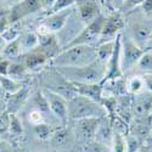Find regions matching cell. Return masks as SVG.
<instances>
[{
    "label": "cell",
    "instance_id": "obj_43",
    "mask_svg": "<svg viewBox=\"0 0 152 152\" xmlns=\"http://www.w3.org/2000/svg\"><path fill=\"white\" fill-rule=\"evenodd\" d=\"M142 78L145 82V90L152 93V74H150V73L142 74Z\"/></svg>",
    "mask_w": 152,
    "mask_h": 152
},
{
    "label": "cell",
    "instance_id": "obj_25",
    "mask_svg": "<svg viewBox=\"0 0 152 152\" xmlns=\"http://www.w3.org/2000/svg\"><path fill=\"white\" fill-rule=\"evenodd\" d=\"M26 85L22 82H18L14 78L9 77V75H5V74H0V86L3 89V93L4 95H11L16 91H18L20 89Z\"/></svg>",
    "mask_w": 152,
    "mask_h": 152
},
{
    "label": "cell",
    "instance_id": "obj_8",
    "mask_svg": "<svg viewBox=\"0 0 152 152\" xmlns=\"http://www.w3.org/2000/svg\"><path fill=\"white\" fill-rule=\"evenodd\" d=\"M124 27H125V22H124V18L122 16L121 11H115V12H112V14H110L105 18V23H104L102 31H101L100 39H99L97 44L115 40L124 31L123 29Z\"/></svg>",
    "mask_w": 152,
    "mask_h": 152
},
{
    "label": "cell",
    "instance_id": "obj_17",
    "mask_svg": "<svg viewBox=\"0 0 152 152\" xmlns=\"http://www.w3.org/2000/svg\"><path fill=\"white\" fill-rule=\"evenodd\" d=\"M102 84V97H118L128 94L125 75L101 82Z\"/></svg>",
    "mask_w": 152,
    "mask_h": 152
},
{
    "label": "cell",
    "instance_id": "obj_10",
    "mask_svg": "<svg viewBox=\"0 0 152 152\" xmlns=\"http://www.w3.org/2000/svg\"><path fill=\"white\" fill-rule=\"evenodd\" d=\"M99 121L100 118H83L78 121H73L74 126L72 130L78 142L85 144L90 140H94L97 130Z\"/></svg>",
    "mask_w": 152,
    "mask_h": 152
},
{
    "label": "cell",
    "instance_id": "obj_54",
    "mask_svg": "<svg viewBox=\"0 0 152 152\" xmlns=\"http://www.w3.org/2000/svg\"><path fill=\"white\" fill-rule=\"evenodd\" d=\"M148 140H152V128H151V133H150V136H148ZM148 140H147V141H148ZM147 141H146V142H147Z\"/></svg>",
    "mask_w": 152,
    "mask_h": 152
},
{
    "label": "cell",
    "instance_id": "obj_3",
    "mask_svg": "<svg viewBox=\"0 0 152 152\" xmlns=\"http://www.w3.org/2000/svg\"><path fill=\"white\" fill-rule=\"evenodd\" d=\"M68 121H78L83 118H101L107 115L106 110L100 102L77 94L68 100Z\"/></svg>",
    "mask_w": 152,
    "mask_h": 152
},
{
    "label": "cell",
    "instance_id": "obj_7",
    "mask_svg": "<svg viewBox=\"0 0 152 152\" xmlns=\"http://www.w3.org/2000/svg\"><path fill=\"white\" fill-rule=\"evenodd\" d=\"M105 18L106 16L104 14H101L93 22L85 24L83 29L77 34V37L65 48L72 46V45H95L96 46L100 39L101 31H102V27H104Z\"/></svg>",
    "mask_w": 152,
    "mask_h": 152
},
{
    "label": "cell",
    "instance_id": "obj_56",
    "mask_svg": "<svg viewBox=\"0 0 152 152\" xmlns=\"http://www.w3.org/2000/svg\"><path fill=\"white\" fill-rule=\"evenodd\" d=\"M0 140H3V137H1V136H0Z\"/></svg>",
    "mask_w": 152,
    "mask_h": 152
},
{
    "label": "cell",
    "instance_id": "obj_44",
    "mask_svg": "<svg viewBox=\"0 0 152 152\" xmlns=\"http://www.w3.org/2000/svg\"><path fill=\"white\" fill-rule=\"evenodd\" d=\"M0 152H14L10 142L5 140H0Z\"/></svg>",
    "mask_w": 152,
    "mask_h": 152
},
{
    "label": "cell",
    "instance_id": "obj_27",
    "mask_svg": "<svg viewBox=\"0 0 152 152\" xmlns=\"http://www.w3.org/2000/svg\"><path fill=\"white\" fill-rule=\"evenodd\" d=\"M56 128L57 126L50 124V123H46V122L40 123V124L33 125V134L37 139H39L42 141H49Z\"/></svg>",
    "mask_w": 152,
    "mask_h": 152
},
{
    "label": "cell",
    "instance_id": "obj_15",
    "mask_svg": "<svg viewBox=\"0 0 152 152\" xmlns=\"http://www.w3.org/2000/svg\"><path fill=\"white\" fill-rule=\"evenodd\" d=\"M31 96V90L27 85H24L18 91L7 95V99L5 100L6 104V112L10 115H17L18 111L28 102V99Z\"/></svg>",
    "mask_w": 152,
    "mask_h": 152
},
{
    "label": "cell",
    "instance_id": "obj_46",
    "mask_svg": "<svg viewBox=\"0 0 152 152\" xmlns=\"http://www.w3.org/2000/svg\"><path fill=\"white\" fill-rule=\"evenodd\" d=\"M42 3H43V9H46L50 11V9H51V6L55 3V0H42Z\"/></svg>",
    "mask_w": 152,
    "mask_h": 152
},
{
    "label": "cell",
    "instance_id": "obj_31",
    "mask_svg": "<svg viewBox=\"0 0 152 152\" xmlns=\"http://www.w3.org/2000/svg\"><path fill=\"white\" fill-rule=\"evenodd\" d=\"M82 152H111V146L99 142L94 139V140L83 144Z\"/></svg>",
    "mask_w": 152,
    "mask_h": 152
},
{
    "label": "cell",
    "instance_id": "obj_34",
    "mask_svg": "<svg viewBox=\"0 0 152 152\" xmlns=\"http://www.w3.org/2000/svg\"><path fill=\"white\" fill-rule=\"evenodd\" d=\"M23 133V124L17 115H10V125H9V134L12 136H20Z\"/></svg>",
    "mask_w": 152,
    "mask_h": 152
},
{
    "label": "cell",
    "instance_id": "obj_29",
    "mask_svg": "<svg viewBox=\"0 0 152 152\" xmlns=\"http://www.w3.org/2000/svg\"><path fill=\"white\" fill-rule=\"evenodd\" d=\"M22 55V50H21V45H20V42H18V38L15 40H11V42H7V44L5 45L3 53H1V56L3 58H6L9 61H15L17 60L20 56Z\"/></svg>",
    "mask_w": 152,
    "mask_h": 152
},
{
    "label": "cell",
    "instance_id": "obj_20",
    "mask_svg": "<svg viewBox=\"0 0 152 152\" xmlns=\"http://www.w3.org/2000/svg\"><path fill=\"white\" fill-rule=\"evenodd\" d=\"M113 135H115V130H113V125H112V118L107 115L101 117L99 121L96 134H95V140L111 146Z\"/></svg>",
    "mask_w": 152,
    "mask_h": 152
},
{
    "label": "cell",
    "instance_id": "obj_26",
    "mask_svg": "<svg viewBox=\"0 0 152 152\" xmlns=\"http://www.w3.org/2000/svg\"><path fill=\"white\" fill-rule=\"evenodd\" d=\"M126 90L129 95H136L145 91V82L142 75L133 74L130 77H126Z\"/></svg>",
    "mask_w": 152,
    "mask_h": 152
},
{
    "label": "cell",
    "instance_id": "obj_55",
    "mask_svg": "<svg viewBox=\"0 0 152 152\" xmlns=\"http://www.w3.org/2000/svg\"><path fill=\"white\" fill-rule=\"evenodd\" d=\"M18 1H21V0H12V5H15V4H17Z\"/></svg>",
    "mask_w": 152,
    "mask_h": 152
},
{
    "label": "cell",
    "instance_id": "obj_6",
    "mask_svg": "<svg viewBox=\"0 0 152 152\" xmlns=\"http://www.w3.org/2000/svg\"><path fill=\"white\" fill-rule=\"evenodd\" d=\"M145 50L134 43L124 32L121 34V68L124 75L136 69V65Z\"/></svg>",
    "mask_w": 152,
    "mask_h": 152
},
{
    "label": "cell",
    "instance_id": "obj_40",
    "mask_svg": "<svg viewBox=\"0 0 152 152\" xmlns=\"http://www.w3.org/2000/svg\"><path fill=\"white\" fill-rule=\"evenodd\" d=\"M137 9L144 16L152 17V0H144ZM137 9H135V10H137Z\"/></svg>",
    "mask_w": 152,
    "mask_h": 152
},
{
    "label": "cell",
    "instance_id": "obj_4",
    "mask_svg": "<svg viewBox=\"0 0 152 152\" xmlns=\"http://www.w3.org/2000/svg\"><path fill=\"white\" fill-rule=\"evenodd\" d=\"M40 82L43 85V89L56 93V94L61 95L62 97H65L67 101L78 94L74 84L72 82H69L68 79H66L53 66L49 69H45L44 72H42Z\"/></svg>",
    "mask_w": 152,
    "mask_h": 152
},
{
    "label": "cell",
    "instance_id": "obj_38",
    "mask_svg": "<svg viewBox=\"0 0 152 152\" xmlns=\"http://www.w3.org/2000/svg\"><path fill=\"white\" fill-rule=\"evenodd\" d=\"M9 125H10V113L6 111L0 115V136H4L9 133Z\"/></svg>",
    "mask_w": 152,
    "mask_h": 152
},
{
    "label": "cell",
    "instance_id": "obj_1",
    "mask_svg": "<svg viewBox=\"0 0 152 152\" xmlns=\"http://www.w3.org/2000/svg\"><path fill=\"white\" fill-rule=\"evenodd\" d=\"M96 60L95 45H72L61 49V51L50 60L53 67H80Z\"/></svg>",
    "mask_w": 152,
    "mask_h": 152
},
{
    "label": "cell",
    "instance_id": "obj_45",
    "mask_svg": "<svg viewBox=\"0 0 152 152\" xmlns=\"http://www.w3.org/2000/svg\"><path fill=\"white\" fill-rule=\"evenodd\" d=\"M125 0H111V7L116 11H121Z\"/></svg>",
    "mask_w": 152,
    "mask_h": 152
},
{
    "label": "cell",
    "instance_id": "obj_12",
    "mask_svg": "<svg viewBox=\"0 0 152 152\" xmlns=\"http://www.w3.org/2000/svg\"><path fill=\"white\" fill-rule=\"evenodd\" d=\"M43 9L42 0H21L17 4L12 5V7L9 11V18L12 22H17L26 17L28 15H32L34 12Z\"/></svg>",
    "mask_w": 152,
    "mask_h": 152
},
{
    "label": "cell",
    "instance_id": "obj_9",
    "mask_svg": "<svg viewBox=\"0 0 152 152\" xmlns=\"http://www.w3.org/2000/svg\"><path fill=\"white\" fill-rule=\"evenodd\" d=\"M42 91H43V94H44V96L48 101L50 111H51L54 117L62 125H67V123L69 122L68 121V107H67L68 101L65 97H62L61 95H58L56 93H53L50 90L43 89Z\"/></svg>",
    "mask_w": 152,
    "mask_h": 152
},
{
    "label": "cell",
    "instance_id": "obj_33",
    "mask_svg": "<svg viewBox=\"0 0 152 152\" xmlns=\"http://www.w3.org/2000/svg\"><path fill=\"white\" fill-rule=\"evenodd\" d=\"M1 35L5 38L6 42H11V40H15L21 35V24L20 22H12L10 26L7 27V29L5 32L1 33Z\"/></svg>",
    "mask_w": 152,
    "mask_h": 152
},
{
    "label": "cell",
    "instance_id": "obj_42",
    "mask_svg": "<svg viewBox=\"0 0 152 152\" xmlns=\"http://www.w3.org/2000/svg\"><path fill=\"white\" fill-rule=\"evenodd\" d=\"M10 24H11V21L9 18V15H0V34L5 32Z\"/></svg>",
    "mask_w": 152,
    "mask_h": 152
},
{
    "label": "cell",
    "instance_id": "obj_5",
    "mask_svg": "<svg viewBox=\"0 0 152 152\" xmlns=\"http://www.w3.org/2000/svg\"><path fill=\"white\" fill-rule=\"evenodd\" d=\"M129 14H133L134 17L129 18L128 24H126L128 29H125L126 31L125 34L134 43H136L139 46H141L144 49L147 40L152 37V20L151 17L144 16L139 10H137V14L135 10L129 12Z\"/></svg>",
    "mask_w": 152,
    "mask_h": 152
},
{
    "label": "cell",
    "instance_id": "obj_47",
    "mask_svg": "<svg viewBox=\"0 0 152 152\" xmlns=\"http://www.w3.org/2000/svg\"><path fill=\"white\" fill-rule=\"evenodd\" d=\"M7 44V42L5 40V38L0 34V55H1V53H3V50H4V48H5V45Z\"/></svg>",
    "mask_w": 152,
    "mask_h": 152
},
{
    "label": "cell",
    "instance_id": "obj_50",
    "mask_svg": "<svg viewBox=\"0 0 152 152\" xmlns=\"http://www.w3.org/2000/svg\"><path fill=\"white\" fill-rule=\"evenodd\" d=\"M99 1L101 4H104L105 6H107V7H111V0H99Z\"/></svg>",
    "mask_w": 152,
    "mask_h": 152
},
{
    "label": "cell",
    "instance_id": "obj_48",
    "mask_svg": "<svg viewBox=\"0 0 152 152\" xmlns=\"http://www.w3.org/2000/svg\"><path fill=\"white\" fill-rule=\"evenodd\" d=\"M6 111V104H5V100H3V97L0 99V115L4 113Z\"/></svg>",
    "mask_w": 152,
    "mask_h": 152
},
{
    "label": "cell",
    "instance_id": "obj_23",
    "mask_svg": "<svg viewBox=\"0 0 152 152\" xmlns=\"http://www.w3.org/2000/svg\"><path fill=\"white\" fill-rule=\"evenodd\" d=\"M18 42L21 45L22 54L29 53L39 46V37L35 32H24L18 37Z\"/></svg>",
    "mask_w": 152,
    "mask_h": 152
},
{
    "label": "cell",
    "instance_id": "obj_11",
    "mask_svg": "<svg viewBox=\"0 0 152 152\" xmlns=\"http://www.w3.org/2000/svg\"><path fill=\"white\" fill-rule=\"evenodd\" d=\"M133 118H146L152 116V93L145 90L140 94L132 95Z\"/></svg>",
    "mask_w": 152,
    "mask_h": 152
},
{
    "label": "cell",
    "instance_id": "obj_39",
    "mask_svg": "<svg viewBox=\"0 0 152 152\" xmlns=\"http://www.w3.org/2000/svg\"><path fill=\"white\" fill-rule=\"evenodd\" d=\"M144 1V0H125L122 9H121V12H126V14H129V12L134 11L135 9H137L140 6V4Z\"/></svg>",
    "mask_w": 152,
    "mask_h": 152
},
{
    "label": "cell",
    "instance_id": "obj_52",
    "mask_svg": "<svg viewBox=\"0 0 152 152\" xmlns=\"http://www.w3.org/2000/svg\"><path fill=\"white\" fill-rule=\"evenodd\" d=\"M139 152H150V151L147 150V147H146V146H144V147H142L140 151H139Z\"/></svg>",
    "mask_w": 152,
    "mask_h": 152
},
{
    "label": "cell",
    "instance_id": "obj_14",
    "mask_svg": "<svg viewBox=\"0 0 152 152\" xmlns=\"http://www.w3.org/2000/svg\"><path fill=\"white\" fill-rule=\"evenodd\" d=\"M121 34L116 38L115 50H113L112 56L110 57V60L106 63V73H105L104 80L119 78V77H123L124 75L122 72V68H121Z\"/></svg>",
    "mask_w": 152,
    "mask_h": 152
},
{
    "label": "cell",
    "instance_id": "obj_32",
    "mask_svg": "<svg viewBox=\"0 0 152 152\" xmlns=\"http://www.w3.org/2000/svg\"><path fill=\"white\" fill-rule=\"evenodd\" d=\"M125 144H126V152H139L145 146L144 141H141L139 137H136L130 133L125 135Z\"/></svg>",
    "mask_w": 152,
    "mask_h": 152
},
{
    "label": "cell",
    "instance_id": "obj_21",
    "mask_svg": "<svg viewBox=\"0 0 152 152\" xmlns=\"http://www.w3.org/2000/svg\"><path fill=\"white\" fill-rule=\"evenodd\" d=\"M115 116L121 118L126 124H129L132 122V119H133V116H132V95L125 94V95L117 97Z\"/></svg>",
    "mask_w": 152,
    "mask_h": 152
},
{
    "label": "cell",
    "instance_id": "obj_51",
    "mask_svg": "<svg viewBox=\"0 0 152 152\" xmlns=\"http://www.w3.org/2000/svg\"><path fill=\"white\" fill-rule=\"evenodd\" d=\"M145 146L147 147V150H148L150 152H152V140H148V141L145 144Z\"/></svg>",
    "mask_w": 152,
    "mask_h": 152
},
{
    "label": "cell",
    "instance_id": "obj_18",
    "mask_svg": "<svg viewBox=\"0 0 152 152\" xmlns=\"http://www.w3.org/2000/svg\"><path fill=\"white\" fill-rule=\"evenodd\" d=\"M73 7L66 9V10H61L57 12H53V14H49V16H46L43 22L48 26V28L50 29L51 33H58L63 27H65L66 22L68 21L69 16L73 12Z\"/></svg>",
    "mask_w": 152,
    "mask_h": 152
},
{
    "label": "cell",
    "instance_id": "obj_28",
    "mask_svg": "<svg viewBox=\"0 0 152 152\" xmlns=\"http://www.w3.org/2000/svg\"><path fill=\"white\" fill-rule=\"evenodd\" d=\"M115 44H116V39L97 44L96 45V60H99L100 62L106 65L110 57L112 56L113 50H115Z\"/></svg>",
    "mask_w": 152,
    "mask_h": 152
},
{
    "label": "cell",
    "instance_id": "obj_35",
    "mask_svg": "<svg viewBox=\"0 0 152 152\" xmlns=\"http://www.w3.org/2000/svg\"><path fill=\"white\" fill-rule=\"evenodd\" d=\"M111 152H126V144L124 135L115 132L113 140L111 144Z\"/></svg>",
    "mask_w": 152,
    "mask_h": 152
},
{
    "label": "cell",
    "instance_id": "obj_41",
    "mask_svg": "<svg viewBox=\"0 0 152 152\" xmlns=\"http://www.w3.org/2000/svg\"><path fill=\"white\" fill-rule=\"evenodd\" d=\"M34 32L38 34V37H44V35H48V34L51 33V32H50V29L48 28V26H46L44 22H40L39 24H38Z\"/></svg>",
    "mask_w": 152,
    "mask_h": 152
},
{
    "label": "cell",
    "instance_id": "obj_53",
    "mask_svg": "<svg viewBox=\"0 0 152 152\" xmlns=\"http://www.w3.org/2000/svg\"><path fill=\"white\" fill-rule=\"evenodd\" d=\"M4 97V93H3V89H1V86H0V99Z\"/></svg>",
    "mask_w": 152,
    "mask_h": 152
},
{
    "label": "cell",
    "instance_id": "obj_49",
    "mask_svg": "<svg viewBox=\"0 0 152 152\" xmlns=\"http://www.w3.org/2000/svg\"><path fill=\"white\" fill-rule=\"evenodd\" d=\"M144 50H152V37L147 40V43L144 46Z\"/></svg>",
    "mask_w": 152,
    "mask_h": 152
},
{
    "label": "cell",
    "instance_id": "obj_22",
    "mask_svg": "<svg viewBox=\"0 0 152 152\" xmlns=\"http://www.w3.org/2000/svg\"><path fill=\"white\" fill-rule=\"evenodd\" d=\"M77 93L79 95L86 96L96 102H102V84L101 83H93V84H84V83H73Z\"/></svg>",
    "mask_w": 152,
    "mask_h": 152
},
{
    "label": "cell",
    "instance_id": "obj_19",
    "mask_svg": "<svg viewBox=\"0 0 152 152\" xmlns=\"http://www.w3.org/2000/svg\"><path fill=\"white\" fill-rule=\"evenodd\" d=\"M73 137L75 136L72 129H68L67 125H58L49 141L53 145V147L58 150H65L72 144Z\"/></svg>",
    "mask_w": 152,
    "mask_h": 152
},
{
    "label": "cell",
    "instance_id": "obj_24",
    "mask_svg": "<svg viewBox=\"0 0 152 152\" xmlns=\"http://www.w3.org/2000/svg\"><path fill=\"white\" fill-rule=\"evenodd\" d=\"M28 73H29V71L27 69V67L24 66L21 61L15 60V61H10L6 75H9V77L14 78L18 82L24 83V80L27 79Z\"/></svg>",
    "mask_w": 152,
    "mask_h": 152
},
{
    "label": "cell",
    "instance_id": "obj_30",
    "mask_svg": "<svg viewBox=\"0 0 152 152\" xmlns=\"http://www.w3.org/2000/svg\"><path fill=\"white\" fill-rule=\"evenodd\" d=\"M136 69L142 72V74H152V50H145L136 65Z\"/></svg>",
    "mask_w": 152,
    "mask_h": 152
},
{
    "label": "cell",
    "instance_id": "obj_36",
    "mask_svg": "<svg viewBox=\"0 0 152 152\" xmlns=\"http://www.w3.org/2000/svg\"><path fill=\"white\" fill-rule=\"evenodd\" d=\"M27 121L32 125H37V124H40V123H45L46 122V117L44 116V113L42 111L31 107L28 113H27Z\"/></svg>",
    "mask_w": 152,
    "mask_h": 152
},
{
    "label": "cell",
    "instance_id": "obj_37",
    "mask_svg": "<svg viewBox=\"0 0 152 152\" xmlns=\"http://www.w3.org/2000/svg\"><path fill=\"white\" fill-rule=\"evenodd\" d=\"M75 6V0H55L54 5L50 9V14L53 12H57V11H61V10H66V9H69V7H73Z\"/></svg>",
    "mask_w": 152,
    "mask_h": 152
},
{
    "label": "cell",
    "instance_id": "obj_2",
    "mask_svg": "<svg viewBox=\"0 0 152 152\" xmlns=\"http://www.w3.org/2000/svg\"><path fill=\"white\" fill-rule=\"evenodd\" d=\"M63 77L72 83L93 84L101 83L105 78L106 65L95 60L89 65L80 67H55Z\"/></svg>",
    "mask_w": 152,
    "mask_h": 152
},
{
    "label": "cell",
    "instance_id": "obj_13",
    "mask_svg": "<svg viewBox=\"0 0 152 152\" xmlns=\"http://www.w3.org/2000/svg\"><path fill=\"white\" fill-rule=\"evenodd\" d=\"M18 58H22L21 62L27 67V69L29 72H39V71L44 69V67L48 65V63H50L49 56L39 46L29 53L22 54Z\"/></svg>",
    "mask_w": 152,
    "mask_h": 152
},
{
    "label": "cell",
    "instance_id": "obj_16",
    "mask_svg": "<svg viewBox=\"0 0 152 152\" xmlns=\"http://www.w3.org/2000/svg\"><path fill=\"white\" fill-rule=\"evenodd\" d=\"M75 10H77V14L84 24L93 22L99 15L102 14L97 0H88V1L75 4Z\"/></svg>",
    "mask_w": 152,
    "mask_h": 152
}]
</instances>
